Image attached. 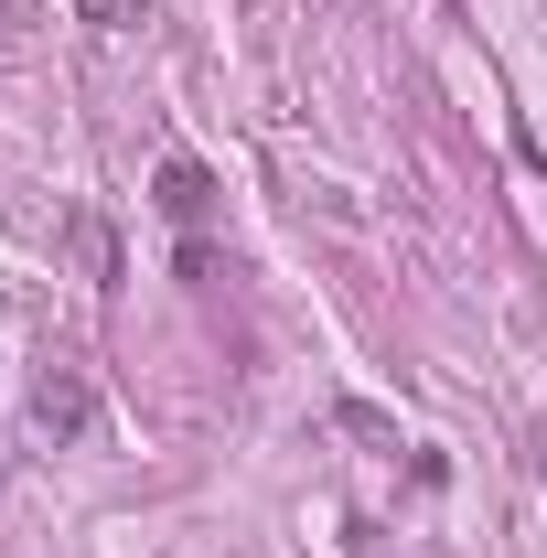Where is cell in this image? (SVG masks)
<instances>
[{
  "label": "cell",
  "instance_id": "1",
  "mask_svg": "<svg viewBox=\"0 0 547 558\" xmlns=\"http://www.w3.org/2000/svg\"><path fill=\"white\" fill-rule=\"evenodd\" d=\"M33 429L75 451V440H97V376L75 365V354H44V376H33Z\"/></svg>",
  "mask_w": 547,
  "mask_h": 558
},
{
  "label": "cell",
  "instance_id": "4",
  "mask_svg": "<svg viewBox=\"0 0 547 558\" xmlns=\"http://www.w3.org/2000/svg\"><path fill=\"white\" fill-rule=\"evenodd\" d=\"M343 429H354V440H365V451H398V429H387V418H376V409H365V398H343Z\"/></svg>",
  "mask_w": 547,
  "mask_h": 558
},
{
  "label": "cell",
  "instance_id": "3",
  "mask_svg": "<svg viewBox=\"0 0 547 558\" xmlns=\"http://www.w3.org/2000/svg\"><path fill=\"white\" fill-rule=\"evenodd\" d=\"M75 22H97V33H139L150 0H75Z\"/></svg>",
  "mask_w": 547,
  "mask_h": 558
},
{
  "label": "cell",
  "instance_id": "2",
  "mask_svg": "<svg viewBox=\"0 0 547 558\" xmlns=\"http://www.w3.org/2000/svg\"><path fill=\"white\" fill-rule=\"evenodd\" d=\"M150 205L172 215L183 236H205V215H215V172H205V161H161V183H150Z\"/></svg>",
  "mask_w": 547,
  "mask_h": 558
}]
</instances>
